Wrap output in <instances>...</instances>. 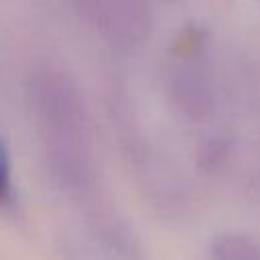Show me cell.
<instances>
[{"mask_svg": "<svg viewBox=\"0 0 260 260\" xmlns=\"http://www.w3.org/2000/svg\"><path fill=\"white\" fill-rule=\"evenodd\" d=\"M211 260H260V244L248 234H219L211 244Z\"/></svg>", "mask_w": 260, "mask_h": 260, "instance_id": "obj_1", "label": "cell"}, {"mask_svg": "<svg viewBox=\"0 0 260 260\" xmlns=\"http://www.w3.org/2000/svg\"><path fill=\"white\" fill-rule=\"evenodd\" d=\"M10 199V158L8 150L0 140V205Z\"/></svg>", "mask_w": 260, "mask_h": 260, "instance_id": "obj_2", "label": "cell"}]
</instances>
